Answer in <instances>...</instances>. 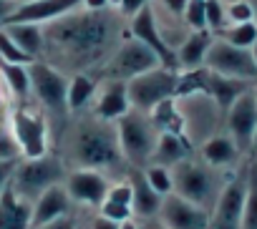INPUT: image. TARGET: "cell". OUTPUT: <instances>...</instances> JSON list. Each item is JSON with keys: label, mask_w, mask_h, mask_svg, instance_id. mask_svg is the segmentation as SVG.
Listing matches in <instances>:
<instances>
[{"label": "cell", "mask_w": 257, "mask_h": 229, "mask_svg": "<svg viewBox=\"0 0 257 229\" xmlns=\"http://www.w3.org/2000/svg\"><path fill=\"white\" fill-rule=\"evenodd\" d=\"M128 33L126 18L108 8V11H73L48 26H43V61L63 71L66 76L73 73H91L106 66L116 46Z\"/></svg>", "instance_id": "cell-1"}, {"label": "cell", "mask_w": 257, "mask_h": 229, "mask_svg": "<svg viewBox=\"0 0 257 229\" xmlns=\"http://www.w3.org/2000/svg\"><path fill=\"white\" fill-rule=\"evenodd\" d=\"M61 159L68 169H96L111 179H121L128 171L118 149L116 124L101 121L88 111L76 113V119L66 129Z\"/></svg>", "instance_id": "cell-2"}, {"label": "cell", "mask_w": 257, "mask_h": 229, "mask_svg": "<svg viewBox=\"0 0 257 229\" xmlns=\"http://www.w3.org/2000/svg\"><path fill=\"white\" fill-rule=\"evenodd\" d=\"M172 179H174V194L212 211L227 176L224 171L209 166L207 161H202L197 154H192L189 159L179 161L177 166H172Z\"/></svg>", "instance_id": "cell-3"}, {"label": "cell", "mask_w": 257, "mask_h": 229, "mask_svg": "<svg viewBox=\"0 0 257 229\" xmlns=\"http://www.w3.org/2000/svg\"><path fill=\"white\" fill-rule=\"evenodd\" d=\"M177 101V111L182 116V131L187 136V141L194 146V151L214 134L222 131L224 126V111L217 106V101L204 93H187V96H174Z\"/></svg>", "instance_id": "cell-4"}, {"label": "cell", "mask_w": 257, "mask_h": 229, "mask_svg": "<svg viewBox=\"0 0 257 229\" xmlns=\"http://www.w3.org/2000/svg\"><path fill=\"white\" fill-rule=\"evenodd\" d=\"M116 134H118V149L128 169H144L152 164V154L159 139V129L154 126L149 113L142 111H128L126 116L116 121Z\"/></svg>", "instance_id": "cell-5"}, {"label": "cell", "mask_w": 257, "mask_h": 229, "mask_svg": "<svg viewBox=\"0 0 257 229\" xmlns=\"http://www.w3.org/2000/svg\"><path fill=\"white\" fill-rule=\"evenodd\" d=\"M66 174H68L66 161L58 154L48 151L46 156H38V159H21L11 186L18 196H23L26 201L33 204L43 191H48L56 184H63Z\"/></svg>", "instance_id": "cell-6"}, {"label": "cell", "mask_w": 257, "mask_h": 229, "mask_svg": "<svg viewBox=\"0 0 257 229\" xmlns=\"http://www.w3.org/2000/svg\"><path fill=\"white\" fill-rule=\"evenodd\" d=\"M28 73L31 96L38 101V106H43V111L56 119H68V76L43 58L33 61L28 66Z\"/></svg>", "instance_id": "cell-7"}, {"label": "cell", "mask_w": 257, "mask_h": 229, "mask_svg": "<svg viewBox=\"0 0 257 229\" xmlns=\"http://www.w3.org/2000/svg\"><path fill=\"white\" fill-rule=\"evenodd\" d=\"M177 81H179V71L167 68V66H157V68L132 78L126 83L132 108L142 111V113H152L162 101L177 96Z\"/></svg>", "instance_id": "cell-8"}, {"label": "cell", "mask_w": 257, "mask_h": 229, "mask_svg": "<svg viewBox=\"0 0 257 229\" xmlns=\"http://www.w3.org/2000/svg\"><path fill=\"white\" fill-rule=\"evenodd\" d=\"M162 66L159 56L144 46L142 41L132 38V36H123V41L116 46V51L111 53V58L106 61V66L101 68V78H113V81H132L152 68Z\"/></svg>", "instance_id": "cell-9"}, {"label": "cell", "mask_w": 257, "mask_h": 229, "mask_svg": "<svg viewBox=\"0 0 257 229\" xmlns=\"http://www.w3.org/2000/svg\"><path fill=\"white\" fill-rule=\"evenodd\" d=\"M11 136L21 149V159H38L51 151L48 121L33 108H16L11 113Z\"/></svg>", "instance_id": "cell-10"}, {"label": "cell", "mask_w": 257, "mask_h": 229, "mask_svg": "<svg viewBox=\"0 0 257 229\" xmlns=\"http://www.w3.org/2000/svg\"><path fill=\"white\" fill-rule=\"evenodd\" d=\"M204 68L227 78H237V81H247V83H257V66L252 58L249 48H237L222 38L214 36L212 48L207 53Z\"/></svg>", "instance_id": "cell-11"}, {"label": "cell", "mask_w": 257, "mask_h": 229, "mask_svg": "<svg viewBox=\"0 0 257 229\" xmlns=\"http://www.w3.org/2000/svg\"><path fill=\"white\" fill-rule=\"evenodd\" d=\"M244 196H247V166L234 171L224 181L209 211V229H242Z\"/></svg>", "instance_id": "cell-12"}, {"label": "cell", "mask_w": 257, "mask_h": 229, "mask_svg": "<svg viewBox=\"0 0 257 229\" xmlns=\"http://www.w3.org/2000/svg\"><path fill=\"white\" fill-rule=\"evenodd\" d=\"M111 181H113L111 176H106L103 171H96V169H68L63 186L78 209L96 211L103 204Z\"/></svg>", "instance_id": "cell-13"}, {"label": "cell", "mask_w": 257, "mask_h": 229, "mask_svg": "<svg viewBox=\"0 0 257 229\" xmlns=\"http://www.w3.org/2000/svg\"><path fill=\"white\" fill-rule=\"evenodd\" d=\"M254 129H257V101H254V93L249 88L224 111V131L234 139V144L244 154L252 149Z\"/></svg>", "instance_id": "cell-14"}, {"label": "cell", "mask_w": 257, "mask_h": 229, "mask_svg": "<svg viewBox=\"0 0 257 229\" xmlns=\"http://www.w3.org/2000/svg\"><path fill=\"white\" fill-rule=\"evenodd\" d=\"M132 111V101H128V88L126 81H113V78H98V88L93 96V103L88 113H93L101 121L116 124L121 116Z\"/></svg>", "instance_id": "cell-15"}, {"label": "cell", "mask_w": 257, "mask_h": 229, "mask_svg": "<svg viewBox=\"0 0 257 229\" xmlns=\"http://www.w3.org/2000/svg\"><path fill=\"white\" fill-rule=\"evenodd\" d=\"M126 28H128V36L137 38V41H142L144 46H149V48L159 56L162 66L177 71V53L164 43V38H162V33H159V28H157V21H154V13H152V3H149L147 8H142L134 18H128V21H126Z\"/></svg>", "instance_id": "cell-16"}, {"label": "cell", "mask_w": 257, "mask_h": 229, "mask_svg": "<svg viewBox=\"0 0 257 229\" xmlns=\"http://www.w3.org/2000/svg\"><path fill=\"white\" fill-rule=\"evenodd\" d=\"M83 6V0H28L16 8V13L6 21L8 23H38V26H48L73 11H78Z\"/></svg>", "instance_id": "cell-17"}, {"label": "cell", "mask_w": 257, "mask_h": 229, "mask_svg": "<svg viewBox=\"0 0 257 229\" xmlns=\"http://www.w3.org/2000/svg\"><path fill=\"white\" fill-rule=\"evenodd\" d=\"M159 219L169 229H209V211L177 194L164 196Z\"/></svg>", "instance_id": "cell-18"}, {"label": "cell", "mask_w": 257, "mask_h": 229, "mask_svg": "<svg viewBox=\"0 0 257 229\" xmlns=\"http://www.w3.org/2000/svg\"><path fill=\"white\" fill-rule=\"evenodd\" d=\"M78 206L73 204V199L68 196L66 186L63 184H56L51 186L48 191H43L36 201H33V229L36 226H43L48 221H56L66 214H73Z\"/></svg>", "instance_id": "cell-19"}, {"label": "cell", "mask_w": 257, "mask_h": 229, "mask_svg": "<svg viewBox=\"0 0 257 229\" xmlns=\"http://www.w3.org/2000/svg\"><path fill=\"white\" fill-rule=\"evenodd\" d=\"M197 156H199L202 161H207L209 166L224 171V169H229V166H234V164L239 161L242 151H239V146L234 144V139H232L227 131H219V134L209 136V139L197 149Z\"/></svg>", "instance_id": "cell-20"}, {"label": "cell", "mask_w": 257, "mask_h": 229, "mask_svg": "<svg viewBox=\"0 0 257 229\" xmlns=\"http://www.w3.org/2000/svg\"><path fill=\"white\" fill-rule=\"evenodd\" d=\"M126 179L128 184H132V194H134V219H152V216H159L162 211V201L164 196L157 194L149 181L144 179V171L142 169H128L126 171Z\"/></svg>", "instance_id": "cell-21"}, {"label": "cell", "mask_w": 257, "mask_h": 229, "mask_svg": "<svg viewBox=\"0 0 257 229\" xmlns=\"http://www.w3.org/2000/svg\"><path fill=\"white\" fill-rule=\"evenodd\" d=\"M0 229H33V204L8 186L0 194Z\"/></svg>", "instance_id": "cell-22"}, {"label": "cell", "mask_w": 257, "mask_h": 229, "mask_svg": "<svg viewBox=\"0 0 257 229\" xmlns=\"http://www.w3.org/2000/svg\"><path fill=\"white\" fill-rule=\"evenodd\" d=\"M212 41H214V33H209V31H192L182 41V46L177 48V71L204 68V61H207V53L212 48Z\"/></svg>", "instance_id": "cell-23"}, {"label": "cell", "mask_w": 257, "mask_h": 229, "mask_svg": "<svg viewBox=\"0 0 257 229\" xmlns=\"http://www.w3.org/2000/svg\"><path fill=\"white\" fill-rule=\"evenodd\" d=\"M194 151V146L187 141L184 134H172V131H159L154 154H152V164H162V166H177L179 161L189 159Z\"/></svg>", "instance_id": "cell-24"}, {"label": "cell", "mask_w": 257, "mask_h": 229, "mask_svg": "<svg viewBox=\"0 0 257 229\" xmlns=\"http://www.w3.org/2000/svg\"><path fill=\"white\" fill-rule=\"evenodd\" d=\"M252 86H254V83L237 81V78H227V76H219V73H212V71L204 73V93H209L222 111H227V108H229L244 91H249Z\"/></svg>", "instance_id": "cell-25"}, {"label": "cell", "mask_w": 257, "mask_h": 229, "mask_svg": "<svg viewBox=\"0 0 257 229\" xmlns=\"http://www.w3.org/2000/svg\"><path fill=\"white\" fill-rule=\"evenodd\" d=\"M98 88V78L93 73H73L68 76V113H86L93 103Z\"/></svg>", "instance_id": "cell-26"}, {"label": "cell", "mask_w": 257, "mask_h": 229, "mask_svg": "<svg viewBox=\"0 0 257 229\" xmlns=\"http://www.w3.org/2000/svg\"><path fill=\"white\" fill-rule=\"evenodd\" d=\"M3 28L8 31V36L16 41V46L26 56H31L33 61L43 58V46H46L43 26H38V23H8Z\"/></svg>", "instance_id": "cell-27"}, {"label": "cell", "mask_w": 257, "mask_h": 229, "mask_svg": "<svg viewBox=\"0 0 257 229\" xmlns=\"http://www.w3.org/2000/svg\"><path fill=\"white\" fill-rule=\"evenodd\" d=\"M0 73H3L6 86L11 88V93H13L18 101L31 98V73H28V66L0 61Z\"/></svg>", "instance_id": "cell-28"}, {"label": "cell", "mask_w": 257, "mask_h": 229, "mask_svg": "<svg viewBox=\"0 0 257 229\" xmlns=\"http://www.w3.org/2000/svg\"><path fill=\"white\" fill-rule=\"evenodd\" d=\"M217 38L237 46V48H252L257 43V23L249 21V23H232L227 28H222L217 33Z\"/></svg>", "instance_id": "cell-29"}, {"label": "cell", "mask_w": 257, "mask_h": 229, "mask_svg": "<svg viewBox=\"0 0 257 229\" xmlns=\"http://www.w3.org/2000/svg\"><path fill=\"white\" fill-rule=\"evenodd\" d=\"M242 229H257V164L247 166V196L242 211Z\"/></svg>", "instance_id": "cell-30"}, {"label": "cell", "mask_w": 257, "mask_h": 229, "mask_svg": "<svg viewBox=\"0 0 257 229\" xmlns=\"http://www.w3.org/2000/svg\"><path fill=\"white\" fill-rule=\"evenodd\" d=\"M142 171H144V179L149 181V186H152L157 194H162V196L174 194V179H172V169H169V166L147 164Z\"/></svg>", "instance_id": "cell-31"}, {"label": "cell", "mask_w": 257, "mask_h": 229, "mask_svg": "<svg viewBox=\"0 0 257 229\" xmlns=\"http://www.w3.org/2000/svg\"><path fill=\"white\" fill-rule=\"evenodd\" d=\"M0 61H6V63H21V66H31L33 63V58L26 56L16 46V41L8 36V31L3 26H0Z\"/></svg>", "instance_id": "cell-32"}, {"label": "cell", "mask_w": 257, "mask_h": 229, "mask_svg": "<svg viewBox=\"0 0 257 229\" xmlns=\"http://www.w3.org/2000/svg\"><path fill=\"white\" fill-rule=\"evenodd\" d=\"M184 23L189 31H207V0H189L184 8Z\"/></svg>", "instance_id": "cell-33"}, {"label": "cell", "mask_w": 257, "mask_h": 229, "mask_svg": "<svg viewBox=\"0 0 257 229\" xmlns=\"http://www.w3.org/2000/svg\"><path fill=\"white\" fill-rule=\"evenodd\" d=\"M222 28H227L224 0H207V31L217 36Z\"/></svg>", "instance_id": "cell-34"}, {"label": "cell", "mask_w": 257, "mask_h": 229, "mask_svg": "<svg viewBox=\"0 0 257 229\" xmlns=\"http://www.w3.org/2000/svg\"><path fill=\"white\" fill-rule=\"evenodd\" d=\"M224 11H227V26H232V23H249V21H254L249 0H229V3H224Z\"/></svg>", "instance_id": "cell-35"}, {"label": "cell", "mask_w": 257, "mask_h": 229, "mask_svg": "<svg viewBox=\"0 0 257 229\" xmlns=\"http://www.w3.org/2000/svg\"><path fill=\"white\" fill-rule=\"evenodd\" d=\"M36 229H86V224H83V219H81V214L76 209L73 214H66V216H61L56 221H48L43 226H36Z\"/></svg>", "instance_id": "cell-36"}, {"label": "cell", "mask_w": 257, "mask_h": 229, "mask_svg": "<svg viewBox=\"0 0 257 229\" xmlns=\"http://www.w3.org/2000/svg\"><path fill=\"white\" fill-rule=\"evenodd\" d=\"M18 161H21V159H6V161H0V194H3V191L11 186Z\"/></svg>", "instance_id": "cell-37"}, {"label": "cell", "mask_w": 257, "mask_h": 229, "mask_svg": "<svg viewBox=\"0 0 257 229\" xmlns=\"http://www.w3.org/2000/svg\"><path fill=\"white\" fill-rule=\"evenodd\" d=\"M152 3V0H118V13L128 21V18H134L142 8H147Z\"/></svg>", "instance_id": "cell-38"}, {"label": "cell", "mask_w": 257, "mask_h": 229, "mask_svg": "<svg viewBox=\"0 0 257 229\" xmlns=\"http://www.w3.org/2000/svg\"><path fill=\"white\" fill-rule=\"evenodd\" d=\"M6 159H21V149L13 136H0V161Z\"/></svg>", "instance_id": "cell-39"}, {"label": "cell", "mask_w": 257, "mask_h": 229, "mask_svg": "<svg viewBox=\"0 0 257 229\" xmlns=\"http://www.w3.org/2000/svg\"><path fill=\"white\" fill-rule=\"evenodd\" d=\"M86 229H121V224L108 219V216H103V214H98V211H93L91 219L86 221Z\"/></svg>", "instance_id": "cell-40"}, {"label": "cell", "mask_w": 257, "mask_h": 229, "mask_svg": "<svg viewBox=\"0 0 257 229\" xmlns=\"http://www.w3.org/2000/svg\"><path fill=\"white\" fill-rule=\"evenodd\" d=\"M157 3H159L164 11H169V13H174V16H182V18H184V8H187L189 0H157Z\"/></svg>", "instance_id": "cell-41"}, {"label": "cell", "mask_w": 257, "mask_h": 229, "mask_svg": "<svg viewBox=\"0 0 257 229\" xmlns=\"http://www.w3.org/2000/svg\"><path fill=\"white\" fill-rule=\"evenodd\" d=\"M21 3H16V0H0V26H6V21L16 13Z\"/></svg>", "instance_id": "cell-42"}, {"label": "cell", "mask_w": 257, "mask_h": 229, "mask_svg": "<svg viewBox=\"0 0 257 229\" xmlns=\"http://www.w3.org/2000/svg\"><path fill=\"white\" fill-rule=\"evenodd\" d=\"M137 221H139V226H142V229H169L159 216H152V219H137Z\"/></svg>", "instance_id": "cell-43"}, {"label": "cell", "mask_w": 257, "mask_h": 229, "mask_svg": "<svg viewBox=\"0 0 257 229\" xmlns=\"http://www.w3.org/2000/svg\"><path fill=\"white\" fill-rule=\"evenodd\" d=\"M83 11H108V0H83Z\"/></svg>", "instance_id": "cell-44"}, {"label": "cell", "mask_w": 257, "mask_h": 229, "mask_svg": "<svg viewBox=\"0 0 257 229\" xmlns=\"http://www.w3.org/2000/svg\"><path fill=\"white\" fill-rule=\"evenodd\" d=\"M121 229H142V226L137 219H126V221H121Z\"/></svg>", "instance_id": "cell-45"}, {"label": "cell", "mask_w": 257, "mask_h": 229, "mask_svg": "<svg viewBox=\"0 0 257 229\" xmlns=\"http://www.w3.org/2000/svg\"><path fill=\"white\" fill-rule=\"evenodd\" d=\"M249 6H252V16H254V23H257V0H249Z\"/></svg>", "instance_id": "cell-46"}, {"label": "cell", "mask_w": 257, "mask_h": 229, "mask_svg": "<svg viewBox=\"0 0 257 229\" xmlns=\"http://www.w3.org/2000/svg\"><path fill=\"white\" fill-rule=\"evenodd\" d=\"M252 151H257V129H254V136H252Z\"/></svg>", "instance_id": "cell-47"}, {"label": "cell", "mask_w": 257, "mask_h": 229, "mask_svg": "<svg viewBox=\"0 0 257 229\" xmlns=\"http://www.w3.org/2000/svg\"><path fill=\"white\" fill-rule=\"evenodd\" d=\"M249 51H252V58H254V66H257V43H254V46H252Z\"/></svg>", "instance_id": "cell-48"}, {"label": "cell", "mask_w": 257, "mask_h": 229, "mask_svg": "<svg viewBox=\"0 0 257 229\" xmlns=\"http://www.w3.org/2000/svg\"><path fill=\"white\" fill-rule=\"evenodd\" d=\"M252 93H254V101H257V83L252 86Z\"/></svg>", "instance_id": "cell-49"}, {"label": "cell", "mask_w": 257, "mask_h": 229, "mask_svg": "<svg viewBox=\"0 0 257 229\" xmlns=\"http://www.w3.org/2000/svg\"><path fill=\"white\" fill-rule=\"evenodd\" d=\"M16 3H28V0H16Z\"/></svg>", "instance_id": "cell-50"}, {"label": "cell", "mask_w": 257, "mask_h": 229, "mask_svg": "<svg viewBox=\"0 0 257 229\" xmlns=\"http://www.w3.org/2000/svg\"><path fill=\"white\" fill-rule=\"evenodd\" d=\"M254 164H257V161H254Z\"/></svg>", "instance_id": "cell-51"}]
</instances>
